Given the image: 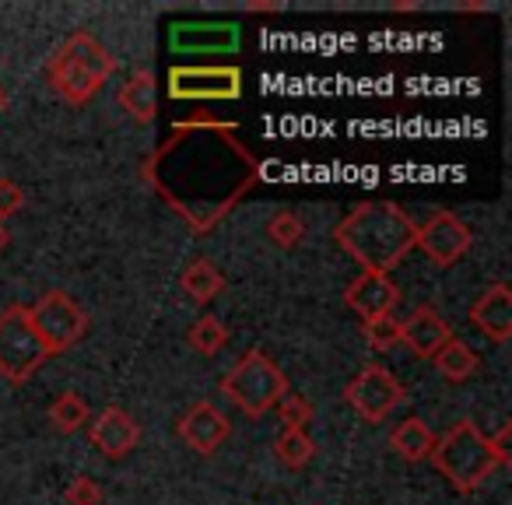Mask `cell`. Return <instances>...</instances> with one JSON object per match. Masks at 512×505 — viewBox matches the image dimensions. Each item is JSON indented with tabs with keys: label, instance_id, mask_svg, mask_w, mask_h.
I'll return each instance as SVG.
<instances>
[{
	"label": "cell",
	"instance_id": "6",
	"mask_svg": "<svg viewBox=\"0 0 512 505\" xmlns=\"http://www.w3.org/2000/svg\"><path fill=\"white\" fill-rule=\"evenodd\" d=\"M50 362L36 327L29 320V306H8L0 313V376L22 386Z\"/></svg>",
	"mask_w": 512,
	"mask_h": 505
},
{
	"label": "cell",
	"instance_id": "16",
	"mask_svg": "<svg viewBox=\"0 0 512 505\" xmlns=\"http://www.w3.org/2000/svg\"><path fill=\"white\" fill-rule=\"evenodd\" d=\"M172 46L186 53H225L239 46V32L232 25H176Z\"/></svg>",
	"mask_w": 512,
	"mask_h": 505
},
{
	"label": "cell",
	"instance_id": "15",
	"mask_svg": "<svg viewBox=\"0 0 512 505\" xmlns=\"http://www.w3.org/2000/svg\"><path fill=\"white\" fill-rule=\"evenodd\" d=\"M453 337L449 323L435 313L432 306H418L404 323H400V344L414 351L418 358H435V351Z\"/></svg>",
	"mask_w": 512,
	"mask_h": 505
},
{
	"label": "cell",
	"instance_id": "10",
	"mask_svg": "<svg viewBox=\"0 0 512 505\" xmlns=\"http://www.w3.org/2000/svg\"><path fill=\"white\" fill-rule=\"evenodd\" d=\"M470 242H474V235H470L467 221H463L460 214L435 211L425 225H418L414 246H418L435 267H453L470 253Z\"/></svg>",
	"mask_w": 512,
	"mask_h": 505
},
{
	"label": "cell",
	"instance_id": "14",
	"mask_svg": "<svg viewBox=\"0 0 512 505\" xmlns=\"http://www.w3.org/2000/svg\"><path fill=\"white\" fill-rule=\"evenodd\" d=\"M470 323L481 330L488 341L505 344L512 337V292L498 281L481 299L470 306Z\"/></svg>",
	"mask_w": 512,
	"mask_h": 505
},
{
	"label": "cell",
	"instance_id": "21",
	"mask_svg": "<svg viewBox=\"0 0 512 505\" xmlns=\"http://www.w3.org/2000/svg\"><path fill=\"white\" fill-rule=\"evenodd\" d=\"M88 418H92V411H88V404H85V397H81V393H60V397L50 404L53 428H57V432H64V435H74L78 428H85Z\"/></svg>",
	"mask_w": 512,
	"mask_h": 505
},
{
	"label": "cell",
	"instance_id": "17",
	"mask_svg": "<svg viewBox=\"0 0 512 505\" xmlns=\"http://www.w3.org/2000/svg\"><path fill=\"white\" fill-rule=\"evenodd\" d=\"M116 102L130 113V120L137 123H151L158 113V85L151 71H134L116 92Z\"/></svg>",
	"mask_w": 512,
	"mask_h": 505
},
{
	"label": "cell",
	"instance_id": "19",
	"mask_svg": "<svg viewBox=\"0 0 512 505\" xmlns=\"http://www.w3.org/2000/svg\"><path fill=\"white\" fill-rule=\"evenodd\" d=\"M179 285H183V292L190 295L197 306H207V302H214L221 292H225V274H221L207 257H200L186 267L183 278H179Z\"/></svg>",
	"mask_w": 512,
	"mask_h": 505
},
{
	"label": "cell",
	"instance_id": "23",
	"mask_svg": "<svg viewBox=\"0 0 512 505\" xmlns=\"http://www.w3.org/2000/svg\"><path fill=\"white\" fill-rule=\"evenodd\" d=\"M186 337H190V348L193 351H200L204 358H211V355H218V351L228 344V327L218 320V316H200Z\"/></svg>",
	"mask_w": 512,
	"mask_h": 505
},
{
	"label": "cell",
	"instance_id": "31",
	"mask_svg": "<svg viewBox=\"0 0 512 505\" xmlns=\"http://www.w3.org/2000/svg\"><path fill=\"white\" fill-rule=\"evenodd\" d=\"M4 246H8V228L0 225V249H4Z\"/></svg>",
	"mask_w": 512,
	"mask_h": 505
},
{
	"label": "cell",
	"instance_id": "25",
	"mask_svg": "<svg viewBox=\"0 0 512 505\" xmlns=\"http://www.w3.org/2000/svg\"><path fill=\"white\" fill-rule=\"evenodd\" d=\"M362 337L372 351H390L400 344V323L393 316H379V320L362 323Z\"/></svg>",
	"mask_w": 512,
	"mask_h": 505
},
{
	"label": "cell",
	"instance_id": "29",
	"mask_svg": "<svg viewBox=\"0 0 512 505\" xmlns=\"http://www.w3.org/2000/svg\"><path fill=\"white\" fill-rule=\"evenodd\" d=\"M509 442H512V425H502L495 435H488V446H491V453H495V460H498V463H512Z\"/></svg>",
	"mask_w": 512,
	"mask_h": 505
},
{
	"label": "cell",
	"instance_id": "3",
	"mask_svg": "<svg viewBox=\"0 0 512 505\" xmlns=\"http://www.w3.org/2000/svg\"><path fill=\"white\" fill-rule=\"evenodd\" d=\"M116 71V57L92 36V32H74L64 39L57 53L46 64V78H50L53 92L71 106H85L102 92Z\"/></svg>",
	"mask_w": 512,
	"mask_h": 505
},
{
	"label": "cell",
	"instance_id": "7",
	"mask_svg": "<svg viewBox=\"0 0 512 505\" xmlns=\"http://www.w3.org/2000/svg\"><path fill=\"white\" fill-rule=\"evenodd\" d=\"M29 320L36 327L43 348L50 351V358L71 351L88 334V313L67 292H46L29 309Z\"/></svg>",
	"mask_w": 512,
	"mask_h": 505
},
{
	"label": "cell",
	"instance_id": "9",
	"mask_svg": "<svg viewBox=\"0 0 512 505\" xmlns=\"http://www.w3.org/2000/svg\"><path fill=\"white\" fill-rule=\"evenodd\" d=\"M169 95L179 102H228L242 95L239 67H172Z\"/></svg>",
	"mask_w": 512,
	"mask_h": 505
},
{
	"label": "cell",
	"instance_id": "30",
	"mask_svg": "<svg viewBox=\"0 0 512 505\" xmlns=\"http://www.w3.org/2000/svg\"><path fill=\"white\" fill-rule=\"evenodd\" d=\"M4 106H8V92H4V85H0V113H4Z\"/></svg>",
	"mask_w": 512,
	"mask_h": 505
},
{
	"label": "cell",
	"instance_id": "11",
	"mask_svg": "<svg viewBox=\"0 0 512 505\" xmlns=\"http://www.w3.org/2000/svg\"><path fill=\"white\" fill-rule=\"evenodd\" d=\"M176 432L193 453L200 456H211L218 453L221 442L232 435V421L221 407H214L211 400H197L183 411V418L176 421Z\"/></svg>",
	"mask_w": 512,
	"mask_h": 505
},
{
	"label": "cell",
	"instance_id": "2",
	"mask_svg": "<svg viewBox=\"0 0 512 505\" xmlns=\"http://www.w3.org/2000/svg\"><path fill=\"white\" fill-rule=\"evenodd\" d=\"M414 239H418V225L393 200L358 204L334 228V242L355 264H362L365 274H390L414 249Z\"/></svg>",
	"mask_w": 512,
	"mask_h": 505
},
{
	"label": "cell",
	"instance_id": "18",
	"mask_svg": "<svg viewBox=\"0 0 512 505\" xmlns=\"http://www.w3.org/2000/svg\"><path fill=\"white\" fill-rule=\"evenodd\" d=\"M432 446H435V432L421 418H404L390 432V449L407 463L428 460V456H432Z\"/></svg>",
	"mask_w": 512,
	"mask_h": 505
},
{
	"label": "cell",
	"instance_id": "24",
	"mask_svg": "<svg viewBox=\"0 0 512 505\" xmlns=\"http://www.w3.org/2000/svg\"><path fill=\"white\" fill-rule=\"evenodd\" d=\"M302 235H306V225H302V218L292 211H278L267 221V239L281 249H295L302 242Z\"/></svg>",
	"mask_w": 512,
	"mask_h": 505
},
{
	"label": "cell",
	"instance_id": "1",
	"mask_svg": "<svg viewBox=\"0 0 512 505\" xmlns=\"http://www.w3.org/2000/svg\"><path fill=\"white\" fill-rule=\"evenodd\" d=\"M144 183L169 211L204 235L260 183V158L246 148L239 127L211 116L176 123L144 162Z\"/></svg>",
	"mask_w": 512,
	"mask_h": 505
},
{
	"label": "cell",
	"instance_id": "20",
	"mask_svg": "<svg viewBox=\"0 0 512 505\" xmlns=\"http://www.w3.org/2000/svg\"><path fill=\"white\" fill-rule=\"evenodd\" d=\"M432 362H435V369H439L442 379H449V383H467V379L477 372V365H481V358L474 355V348H470V344L449 337V341L435 351Z\"/></svg>",
	"mask_w": 512,
	"mask_h": 505
},
{
	"label": "cell",
	"instance_id": "5",
	"mask_svg": "<svg viewBox=\"0 0 512 505\" xmlns=\"http://www.w3.org/2000/svg\"><path fill=\"white\" fill-rule=\"evenodd\" d=\"M221 393L239 407L246 418H264L267 411L278 407V400L288 393V376L274 365L271 355L260 348L246 351L221 379Z\"/></svg>",
	"mask_w": 512,
	"mask_h": 505
},
{
	"label": "cell",
	"instance_id": "27",
	"mask_svg": "<svg viewBox=\"0 0 512 505\" xmlns=\"http://www.w3.org/2000/svg\"><path fill=\"white\" fill-rule=\"evenodd\" d=\"M67 505H102V488L88 474H78L67 484Z\"/></svg>",
	"mask_w": 512,
	"mask_h": 505
},
{
	"label": "cell",
	"instance_id": "28",
	"mask_svg": "<svg viewBox=\"0 0 512 505\" xmlns=\"http://www.w3.org/2000/svg\"><path fill=\"white\" fill-rule=\"evenodd\" d=\"M22 207H25V190L15 183V179L4 176L0 179V225H4L8 218H15Z\"/></svg>",
	"mask_w": 512,
	"mask_h": 505
},
{
	"label": "cell",
	"instance_id": "26",
	"mask_svg": "<svg viewBox=\"0 0 512 505\" xmlns=\"http://www.w3.org/2000/svg\"><path fill=\"white\" fill-rule=\"evenodd\" d=\"M274 411H278L281 425L295 428V432H306V425L313 421V404H309L306 397H299V393H292V390L278 400V407H274Z\"/></svg>",
	"mask_w": 512,
	"mask_h": 505
},
{
	"label": "cell",
	"instance_id": "13",
	"mask_svg": "<svg viewBox=\"0 0 512 505\" xmlns=\"http://www.w3.org/2000/svg\"><path fill=\"white\" fill-rule=\"evenodd\" d=\"M92 446L99 449L106 460H123L127 453H134V446L141 442V425L134 421V414L123 407H106L92 418V432H88Z\"/></svg>",
	"mask_w": 512,
	"mask_h": 505
},
{
	"label": "cell",
	"instance_id": "8",
	"mask_svg": "<svg viewBox=\"0 0 512 505\" xmlns=\"http://www.w3.org/2000/svg\"><path fill=\"white\" fill-rule=\"evenodd\" d=\"M344 400L358 411V418L365 421H383L397 411L400 404L407 400V390L390 369L383 365H365L348 386H344Z\"/></svg>",
	"mask_w": 512,
	"mask_h": 505
},
{
	"label": "cell",
	"instance_id": "22",
	"mask_svg": "<svg viewBox=\"0 0 512 505\" xmlns=\"http://www.w3.org/2000/svg\"><path fill=\"white\" fill-rule=\"evenodd\" d=\"M316 446L306 432H295V428H281V435L274 439V456L285 463L288 470H302L313 460Z\"/></svg>",
	"mask_w": 512,
	"mask_h": 505
},
{
	"label": "cell",
	"instance_id": "4",
	"mask_svg": "<svg viewBox=\"0 0 512 505\" xmlns=\"http://www.w3.org/2000/svg\"><path fill=\"white\" fill-rule=\"evenodd\" d=\"M428 460L435 463V470H439L460 495L477 491L498 467H502V463L495 460V453H491L488 435H484L474 421H456L453 428L435 435V446Z\"/></svg>",
	"mask_w": 512,
	"mask_h": 505
},
{
	"label": "cell",
	"instance_id": "12",
	"mask_svg": "<svg viewBox=\"0 0 512 505\" xmlns=\"http://www.w3.org/2000/svg\"><path fill=\"white\" fill-rule=\"evenodd\" d=\"M404 292L400 285L390 278V274H358L355 281L344 292V306L355 309L358 316L365 320H379V316H393V309L400 306Z\"/></svg>",
	"mask_w": 512,
	"mask_h": 505
}]
</instances>
